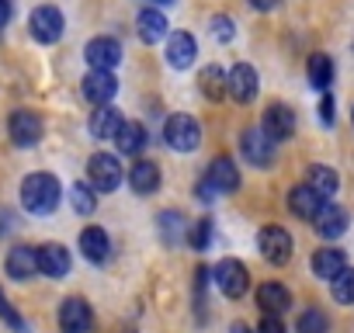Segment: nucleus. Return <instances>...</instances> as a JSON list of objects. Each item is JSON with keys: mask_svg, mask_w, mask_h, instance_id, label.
Wrapping results in <instances>:
<instances>
[{"mask_svg": "<svg viewBox=\"0 0 354 333\" xmlns=\"http://www.w3.org/2000/svg\"><path fill=\"white\" fill-rule=\"evenodd\" d=\"M59 202H63L59 178H53V174H28L21 181V205L32 216H49V212H56Z\"/></svg>", "mask_w": 354, "mask_h": 333, "instance_id": "nucleus-1", "label": "nucleus"}, {"mask_svg": "<svg viewBox=\"0 0 354 333\" xmlns=\"http://www.w3.org/2000/svg\"><path fill=\"white\" fill-rule=\"evenodd\" d=\"M163 139L177 153H192V149L202 146V125L192 115H170L163 122Z\"/></svg>", "mask_w": 354, "mask_h": 333, "instance_id": "nucleus-2", "label": "nucleus"}, {"mask_svg": "<svg viewBox=\"0 0 354 333\" xmlns=\"http://www.w3.org/2000/svg\"><path fill=\"white\" fill-rule=\"evenodd\" d=\"M87 174H91V188L101 191V195L115 191V188L122 184V178H125L118 156H111V153H94V156L87 160Z\"/></svg>", "mask_w": 354, "mask_h": 333, "instance_id": "nucleus-3", "label": "nucleus"}, {"mask_svg": "<svg viewBox=\"0 0 354 333\" xmlns=\"http://www.w3.org/2000/svg\"><path fill=\"white\" fill-rule=\"evenodd\" d=\"M257 250H261V257H264L268 264L281 267V264L292 260L295 243H292V233H288V229H281V226H264L261 236H257Z\"/></svg>", "mask_w": 354, "mask_h": 333, "instance_id": "nucleus-4", "label": "nucleus"}, {"mask_svg": "<svg viewBox=\"0 0 354 333\" xmlns=\"http://www.w3.org/2000/svg\"><path fill=\"white\" fill-rule=\"evenodd\" d=\"M212 274H216V285H219V292L226 298H243L247 288H250V274H247V267L236 257H223Z\"/></svg>", "mask_w": 354, "mask_h": 333, "instance_id": "nucleus-5", "label": "nucleus"}, {"mask_svg": "<svg viewBox=\"0 0 354 333\" xmlns=\"http://www.w3.org/2000/svg\"><path fill=\"white\" fill-rule=\"evenodd\" d=\"M84 59H87L91 70H97V73H115V66L122 63V42L111 39V35L91 39L87 49H84Z\"/></svg>", "mask_w": 354, "mask_h": 333, "instance_id": "nucleus-6", "label": "nucleus"}, {"mask_svg": "<svg viewBox=\"0 0 354 333\" xmlns=\"http://www.w3.org/2000/svg\"><path fill=\"white\" fill-rule=\"evenodd\" d=\"M42 132H46V125H42V115L39 111H28V108H18L15 115H11V122H8V135H11V142L15 146H35L39 139H42Z\"/></svg>", "mask_w": 354, "mask_h": 333, "instance_id": "nucleus-7", "label": "nucleus"}, {"mask_svg": "<svg viewBox=\"0 0 354 333\" xmlns=\"http://www.w3.org/2000/svg\"><path fill=\"white\" fill-rule=\"evenodd\" d=\"M28 28H32V35L42 42V46H53V42H59L63 39V28H66V21H63V11H56V8H35L32 11V21H28Z\"/></svg>", "mask_w": 354, "mask_h": 333, "instance_id": "nucleus-8", "label": "nucleus"}, {"mask_svg": "<svg viewBox=\"0 0 354 333\" xmlns=\"http://www.w3.org/2000/svg\"><path fill=\"white\" fill-rule=\"evenodd\" d=\"M261 132H264L274 146L285 142V139H292V132H295V111H292L288 104H268L264 122H261Z\"/></svg>", "mask_w": 354, "mask_h": 333, "instance_id": "nucleus-9", "label": "nucleus"}, {"mask_svg": "<svg viewBox=\"0 0 354 333\" xmlns=\"http://www.w3.org/2000/svg\"><path fill=\"white\" fill-rule=\"evenodd\" d=\"M240 153H243V160L250 163V166H271V160H274V142L261 132V129H247L243 135H240Z\"/></svg>", "mask_w": 354, "mask_h": 333, "instance_id": "nucleus-10", "label": "nucleus"}, {"mask_svg": "<svg viewBox=\"0 0 354 333\" xmlns=\"http://www.w3.org/2000/svg\"><path fill=\"white\" fill-rule=\"evenodd\" d=\"M59 330L63 333H91L94 330V312L84 298H66L59 305Z\"/></svg>", "mask_w": 354, "mask_h": 333, "instance_id": "nucleus-11", "label": "nucleus"}, {"mask_svg": "<svg viewBox=\"0 0 354 333\" xmlns=\"http://www.w3.org/2000/svg\"><path fill=\"white\" fill-rule=\"evenodd\" d=\"M205 181L212 184L216 195H233V191H240V166H236L230 156H216V160L209 163Z\"/></svg>", "mask_w": 354, "mask_h": 333, "instance_id": "nucleus-12", "label": "nucleus"}, {"mask_svg": "<svg viewBox=\"0 0 354 333\" xmlns=\"http://www.w3.org/2000/svg\"><path fill=\"white\" fill-rule=\"evenodd\" d=\"M257 91H261L257 70H254L250 63H236V66L230 70V97H233L236 104H250V101L257 97Z\"/></svg>", "mask_w": 354, "mask_h": 333, "instance_id": "nucleus-13", "label": "nucleus"}, {"mask_svg": "<svg viewBox=\"0 0 354 333\" xmlns=\"http://www.w3.org/2000/svg\"><path fill=\"white\" fill-rule=\"evenodd\" d=\"M347 226H351V212H347L344 205H333V202H326V205L319 209V216L313 219V229H316L323 240H337V236H344Z\"/></svg>", "mask_w": 354, "mask_h": 333, "instance_id": "nucleus-14", "label": "nucleus"}, {"mask_svg": "<svg viewBox=\"0 0 354 333\" xmlns=\"http://www.w3.org/2000/svg\"><path fill=\"white\" fill-rule=\"evenodd\" d=\"M84 97L94 104V108H101V104H111L115 101V94H118V77L115 73H97V70H91L87 77H84Z\"/></svg>", "mask_w": 354, "mask_h": 333, "instance_id": "nucleus-15", "label": "nucleus"}, {"mask_svg": "<svg viewBox=\"0 0 354 333\" xmlns=\"http://www.w3.org/2000/svg\"><path fill=\"white\" fill-rule=\"evenodd\" d=\"M70 267H73V260H70V250L63 243L39 247V274H46V278H66Z\"/></svg>", "mask_w": 354, "mask_h": 333, "instance_id": "nucleus-16", "label": "nucleus"}, {"mask_svg": "<svg viewBox=\"0 0 354 333\" xmlns=\"http://www.w3.org/2000/svg\"><path fill=\"white\" fill-rule=\"evenodd\" d=\"M195 56H198V42H195V35H188V32H174V35L167 39V63H170L174 70H188V66L195 63Z\"/></svg>", "mask_w": 354, "mask_h": 333, "instance_id": "nucleus-17", "label": "nucleus"}, {"mask_svg": "<svg viewBox=\"0 0 354 333\" xmlns=\"http://www.w3.org/2000/svg\"><path fill=\"white\" fill-rule=\"evenodd\" d=\"M4 267H8V278L28 281V278L39 274V250H32V247H11Z\"/></svg>", "mask_w": 354, "mask_h": 333, "instance_id": "nucleus-18", "label": "nucleus"}, {"mask_svg": "<svg viewBox=\"0 0 354 333\" xmlns=\"http://www.w3.org/2000/svg\"><path fill=\"white\" fill-rule=\"evenodd\" d=\"M257 305L264 316H281L285 309H292V292L281 281H264L257 288Z\"/></svg>", "mask_w": 354, "mask_h": 333, "instance_id": "nucleus-19", "label": "nucleus"}, {"mask_svg": "<svg viewBox=\"0 0 354 333\" xmlns=\"http://www.w3.org/2000/svg\"><path fill=\"white\" fill-rule=\"evenodd\" d=\"M323 205H326V202H323L309 184H299V188L288 191V209H292V216H299V219H306V222H313Z\"/></svg>", "mask_w": 354, "mask_h": 333, "instance_id": "nucleus-20", "label": "nucleus"}, {"mask_svg": "<svg viewBox=\"0 0 354 333\" xmlns=\"http://www.w3.org/2000/svg\"><path fill=\"white\" fill-rule=\"evenodd\" d=\"M136 32H139V39H142L146 46L163 42V39H167V15L156 11V8L139 11V18H136Z\"/></svg>", "mask_w": 354, "mask_h": 333, "instance_id": "nucleus-21", "label": "nucleus"}, {"mask_svg": "<svg viewBox=\"0 0 354 333\" xmlns=\"http://www.w3.org/2000/svg\"><path fill=\"white\" fill-rule=\"evenodd\" d=\"M122 125H125L122 111H118L115 104H101V108L91 115V125H87V129H91L94 139H115Z\"/></svg>", "mask_w": 354, "mask_h": 333, "instance_id": "nucleus-22", "label": "nucleus"}, {"mask_svg": "<svg viewBox=\"0 0 354 333\" xmlns=\"http://www.w3.org/2000/svg\"><path fill=\"white\" fill-rule=\"evenodd\" d=\"M80 250L91 264H104L111 254V240L101 226H87V229H80Z\"/></svg>", "mask_w": 354, "mask_h": 333, "instance_id": "nucleus-23", "label": "nucleus"}, {"mask_svg": "<svg viewBox=\"0 0 354 333\" xmlns=\"http://www.w3.org/2000/svg\"><path fill=\"white\" fill-rule=\"evenodd\" d=\"M129 184L136 195H153L160 188V166L153 160H136L129 166Z\"/></svg>", "mask_w": 354, "mask_h": 333, "instance_id": "nucleus-24", "label": "nucleus"}, {"mask_svg": "<svg viewBox=\"0 0 354 333\" xmlns=\"http://www.w3.org/2000/svg\"><path fill=\"white\" fill-rule=\"evenodd\" d=\"M344 267H347V254L337 250V247H323V250L313 254V274L323 278V281H333Z\"/></svg>", "mask_w": 354, "mask_h": 333, "instance_id": "nucleus-25", "label": "nucleus"}, {"mask_svg": "<svg viewBox=\"0 0 354 333\" xmlns=\"http://www.w3.org/2000/svg\"><path fill=\"white\" fill-rule=\"evenodd\" d=\"M306 184H309L323 202H330V198L337 195V188H340V178L333 174V166H326V163H313V166H309V174H306Z\"/></svg>", "mask_w": 354, "mask_h": 333, "instance_id": "nucleus-26", "label": "nucleus"}, {"mask_svg": "<svg viewBox=\"0 0 354 333\" xmlns=\"http://www.w3.org/2000/svg\"><path fill=\"white\" fill-rule=\"evenodd\" d=\"M198 87L209 101H223V94H230V73H223V66H205L198 73Z\"/></svg>", "mask_w": 354, "mask_h": 333, "instance_id": "nucleus-27", "label": "nucleus"}, {"mask_svg": "<svg viewBox=\"0 0 354 333\" xmlns=\"http://www.w3.org/2000/svg\"><path fill=\"white\" fill-rule=\"evenodd\" d=\"M115 142H118V149H122V153H129V156H139V153L146 149V129H142L139 122H125V125L118 129Z\"/></svg>", "mask_w": 354, "mask_h": 333, "instance_id": "nucleus-28", "label": "nucleus"}, {"mask_svg": "<svg viewBox=\"0 0 354 333\" xmlns=\"http://www.w3.org/2000/svg\"><path fill=\"white\" fill-rule=\"evenodd\" d=\"M309 84L316 91H326L333 84V59L326 53H313L309 56Z\"/></svg>", "mask_w": 354, "mask_h": 333, "instance_id": "nucleus-29", "label": "nucleus"}, {"mask_svg": "<svg viewBox=\"0 0 354 333\" xmlns=\"http://www.w3.org/2000/svg\"><path fill=\"white\" fill-rule=\"evenodd\" d=\"M330 292L340 305H354V267H344L333 281H330Z\"/></svg>", "mask_w": 354, "mask_h": 333, "instance_id": "nucleus-30", "label": "nucleus"}, {"mask_svg": "<svg viewBox=\"0 0 354 333\" xmlns=\"http://www.w3.org/2000/svg\"><path fill=\"white\" fill-rule=\"evenodd\" d=\"M299 333H330V316L323 309H306L295 323Z\"/></svg>", "mask_w": 354, "mask_h": 333, "instance_id": "nucleus-31", "label": "nucleus"}, {"mask_svg": "<svg viewBox=\"0 0 354 333\" xmlns=\"http://www.w3.org/2000/svg\"><path fill=\"white\" fill-rule=\"evenodd\" d=\"M70 202H73V209H77L80 216H91V212L97 209L94 188H91V184H84V181H77V184L70 188Z\"/></svg>", "mask_w": 354, "mask_h": 333, "instance_id": "nucleus-32", "label": "nucleus"}, {"mask_svg": "<svg viewBox=\"0 0 354 333\" xmlns=\"http://www.w3.org/2000/svg\"><path fill=\"white\" fill-rule=\"evenodd\" d=\"M160 233H163L167 243H177L181 233H185V216L181 212H163L160 216Z\"/></svg>", "mask_w": 354, "mask_h": 333, "instance_id": "nucleus-33", "label": "nucleus"}, {"mask_svg": "<svg viewBox=\"0 0 354 333\" xmlns=\"http://www.w3.org/2000/svg\"><path fill=\"white\" fill-rule=\"evenodd\" d=\"M188 243L202 254V250H209V243H212V219H195V226L188 229Z\"/></svg>", "mask_w": 354, "mask_h": 333, "instance_id": "nucleus-34", "label": "nucleus"}, {"mask_svg": "<svg viewBox=\"0 0 354 333\" xmlns=\"http://www.w3.org/2000/svg\"><path fill=\"white\" fill-rule=\"evenodd\" d=\"M0 319H4L15 333H28V323H25V319H21V312L8 302V295H4V292H0Z\"/></svg>", "mask_w": 354, "mask_h": 333, "instance_id": "nucleus-35", "label": "nucleus"}, {"mask_svg": "<svg viewBox=\"0 0 354 333\" xmlns=\"http://www.w3.org/2000/svg\"><path fill=\"white\" fill-rule=\"evenodd\" d=\"M212 35L219 39V42H233V18H226V15H216L212 18Z\"/></svg>", "mask_w": 354, "mask_h": 333, "instance_id": "nucleus-36", "label": "nucleus"}, {"mask_svg": "<svg viewBox=\"0 0 354 333\" xmlns=\"http://www.w3.org/2000/svg\"><path fill=\"white\" fill-rule=\"evenodd\" d=\"M333 118H337L333 97H330V94H323V101H319V122H323V125H333Z\"/></svg>", "mask_w": 354, "mask_h": 333, "instance_id": "nucleus-37", "label": "nucleus"}, {"mask_svg": "<svg viewBox=\"0 0 354 333\" xmlns=\"http://www.w3.org/2000/svg\"><path fill=\"white\" fill-rule=\"evenodd\" d=\"M257 333H285V323L278 316H264L261 326H257Z\"/></svg>", "mask_w": 354, "mask_h": 333, "instance_id": "nucleus-38", "label": "nucleus"}, {"mask_svg": "<svg viewBox=\"0 0 354 333\" xmlns=\"http://www.w3.org/2000/svg\"><path fill=\"white\" fill-rule=\"evenodd\" d=\"M195 195H198V198H202V202H205V205H209V202H216V198H219V195H216V191H212V184H209V181H205V178H202V181H198V188H195Z\"/></svg>", "mask_w": 354, "mask_h": 333, "instance_id": "nucleus-39", "label": "nucleus"}, {"mask_svg": "<svg viewBox=\"0 0 354 333\" xmlns=\"http://www.w3.org/2000/svg\"><path fill=\"white\" fill-rule=\"evenodd\" d=\"M281 4V0H250V8H257V11H274Z\"/></svg>", "mask_w": 354, "mask_h": 333, "instance_id": "nucleus-40", "label": "nucleus"}, {"mask_svg": "<svg viewBox=\"0 0 354 333\" xmlns=\"http://www.w3.org/2000/svg\"><path fill=\"white\" fill-rule=\"evenodd\" d=\"M11 21V0H0V28Z\"/></svg>", "mask_w": 354, "mask_h": 333, "instance_id": "nucleus-41", "label": "nucleus"}, {"mask_svg": "<svg viewBox=\"0 0 354 333\" xmlns=\"http://www.w3.org/2000/svg\"><path fill=\"white\" fill-rule=\"evenodd\" d=\"M233 333H247V326H243V323H236V326H233Z\"/></svg>", "mask_w": 354, "mask_h": 333, "instance_id": "nucleus-42", "label": "nucleus"}, {"mask_svg": "<svg viewBox=\"0 0 354 333\" xmlns=\"http://www.w3.org/2000/svg\"><path fill=\"white\" fill-rule=\"evenodd\" d=\"M156 4H170V0H156Z\"/></svg>", "mask_w": 354, "mask_h": 333, "instance_id": "nucleus-43", "label": "nucleus"}, {"mask_svg": "<svg viewBox=\"0 0 354 333\" xmlns=\"http://www.w3.org/2000/svg\"><path fill=\"white\" fill-rule=\"evenodd\" d=\"M351 118H354V111H351Z\"/></svg>", "mask_w": 354, "mask_h": 333, "instance_id": "nucleus-44", "label": "nucleus"}]
</instances>
